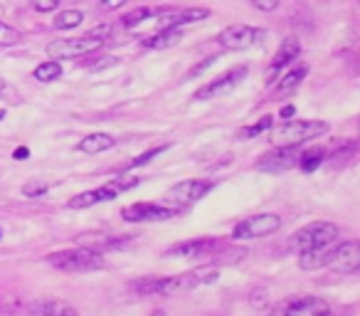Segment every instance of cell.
I'll return each mask as SVG.
<instances>
[{
  "label": "cell",
  "mask_w": 360,
  "mask_h": 316,
  "mask_svg": "<svg viewBox=\"0 0 360 316\" xmlns=\"http://www.w3.org/2000/svg\"><path fill=\"white\" fill-rule=\"evenodd\" d=\"M338 235H340V230L333 222H326V220L309 222V225L296 230L294 235L289 237L286 247H289V252H294V255L311 252V250H326V247L338 240Z\"/></svg>",
  "instance_id": "obj_1"
},
{
  "label": "cell",
  "mask_w": 360,
  "mask_h": 316,
  "mask_svg": "<svg viewBox=\"0 0 360 316\" xmlns=\"http://www.w3.org/2000/svg\"><path fill=\"white\" fill-rule=\"evenodd\" d=\"M330 126L326 121L316 119H291L286 124H281L279 129H269V141L274 146H301L306 141L321 139L323 134H328Z\"/></svg>",
  "instance_id": "obj_2"
},
{
  "label": "cell",
  "mask_w": 360,
  "mask_h": 316,
  "mask_svg": "<svg viewBox=\"0 0 360 316\" xmlns=\"http://www.w3.org/2000/svg\"><path fill=\"white\" fill-rule=\"evenodd\" d=\"M45 260L47 265L60 272H96L106 267L104 255L96 250H89V247H72V250L52 252Z\"/></svg>",
  "instance_id": "obj_3"
},
{
  "label": "cell",
  "mask_w": 360,
  "mask_h": 316,
  "mask_svg": "<svg viewBox=\"0 0 360 316\" xmlns=\"http://www.w3.org/2000/svg\"><path fill=\"white\" fill-rule=\"evenodd\" d=\"M330 306L321 296L311 294H294L276 301L269 309V316H328Z\"/></svg>",
  "instance_id": "obj_4"
},
{
  "label": "cell",
  "mask_w": 360,
  "mask_h": 316,
  "mask_svg": "<svg viewBox=\"0 0 360 316\" xmlns=\"http://www.w3.org/2000/svg\"><path fill=\"white\" fill-rule=\"evenodd\" d=\"M281 227V217L276 213H259V215L245 217L242 222H237L235 230H232V237L237 242L242 240H259V237H266L271 232H276Z\"/></svg>",
  "instance_id": "obj_5"
},
{
  "label": "cell",
  "mask_w": 360,
  "mask_h": 316,
  "mask_svg": "<svg viewBox=\"0 0 360 316\" xmlns=\"http://www.w3.org/2000/svg\"><path fill=\"white\" fill-rule=\"evenodd\" d=\"M104 45V40L99 37H91V35H84V37H72V40H55L47 45V55L50 60H72V57H84L89 52H96L99 47Z\"/></svg>",
  "instance_id": "obj_6"
},
{
  "label": "cell",
  "mask_w": 360,
  "mask_h": 316,
  "mask_svg": "<svg viewBox=\"0 0 360 316\" xmlns=\"http://www.w3.org/2000/svg\"><path fill=\"white\" fill-rule=\"evenodd\" d=\"M266 32L259 30V27L252 25H230L217 35V42H220L222 50H250V47H257L262 40H264Z\"/></svg>",
  "instance_id": "obj_7"
},
{
  "label": "cell",
  "mask_w": 360,
  "mask_h": 316,
  "mask_svg": "<svg viewBox=\"0 0 360 316\" xmlns=\"http://www.w3.org/2000/svg\"><path fill=\"white\" fill-rule=\"evenodd\" d=\"M180 213L178 206H163V203H131L121 210L126 222H160L170 220Z\"/></svg>",
  "instance_id": "obj_8"
},
{
  "label": "cell",
  "mask_w": 360,
  "mask_h": 316,
  "mask_svg": "<svg viewBox=\"0 0 360 316\" xmlns=\"http://www.w3.org/2000/svg\"><path fill=\"white\" fill-rule=\"evenodd\" d=\"M301 146H274L269 153H264L257 161V171H264V173H284L289 168L299 166V158H301Z\"/></svg>",
  "instance_id": "obj_9"
},
{
  "label": "cell",
  "mask_w": 360,
  "mask_h": 316,
  "mask_svg": "<svg viewBox=\"0 0 360 316\" xmlns=\"http://www.w3.org/2000/svg\"><path fill=\"white\" fill-rule=\"evenodd\" d=\"M247 77V65L242 67H232V70H227L222 77H217V80L207 82L205 87H200V89L193 94V99L195 101H210V99H220V96L230 94L232 89H235L237 84H240L242 80Z\"/></svg>",
  "instance_id": "obj_10"
},
{
  "label": "cell",
  "mask_w": 360,
  "mask_h": 316,
  "mask_svg": "<svg viewBox=\"0 0 360 316\" xmlns=\"http://www.w3.org/2000/svg\"><path fill=\"white\" fill-rule=\"evenodd\" d=\"M222 247V240L217 237H198V240L178 242V245L168 247L165 257H183V260H198V257H210Z\"/></svg>",
  "instance_id": "obj_11"
},
{
  "label": "cell",
  "mask_w": 360,
  "mask_h": 316,
  "mask_svg": "<svg viewBox=\"0 0 360 316\" xmlns=\"http://www.w3.org/2000/svg\"><path fill=\"white\" fill-rule=\"evenodd\" d=\"M326 265L333 272H338V274H353L360 267V245L355 240L340 242V247L328 252V262Z\"/></svg>",
  "instance_id": "obj_12"
},
{
  "label": "cell",
  "mask_w": 360,
  "mask_h": 316,
  "mask_svg": "<svg viewBox=\"0 0 360 316\" xmlns=\"http://www.w3.org/2000/svg\"><path fill=\"white\" fill-rule=\"evenodd\" d=\"M210 191H212L210 181H183V183H175V186L165 193V198H168L170 203H175L178 208H183V206H193V203H198Z\"/></svg>",
  "instance_id": "obj_13"
},
{
  "label": "cell",
  "mask_w": 360,
  "mask_h": 316,
  "mask_svg": "<svg viewBox=\"0 0 360 316\" xmlns=\"http://www.w3.org/2000/svg\"><path fill=\"white\" fill-rule=\"evenodd\" d=\"M210 15L207 8H188V11L170 13L160 11V30H180L183 25H193V23H200Z\"/></svg>",
  "instance_id": "obj_14"
},
{
  "label": "cell",
  "mask_w": 360,
  "mask_h": 316,
  "mask_svg": "<svg viewBox=\"0 0 360 316\" xmlns=\"http://www.w3.org/2000/svg\"><path fill=\"white\" fill-rule=\"evenodd\" d=\"M299 57H301V42L296 40V37L281 40V47L276 50L274 60H271V67H269V82H274V75L281 70V67L291 65V62L299 60Z\"/></svg>",
  "instance_id": "obj_15"
},
{
  "label": "cell",
  "mask_w": 360,
  "mask_h": 316,
  "mask_svg": "<svg viewBox=\"0 0 360 316\" xmlns=\"http://www.w3.org/2000/svg\"><path fill=\"white\" fill-rule=\"evenodd\" d=\"M114 198H116L114 188L106 183V186L96 188V191H86V193L75 196L70 203H67V208H72V210H84V208H91V206H96V203H104V201H114Z\"/></svg>",
  "instance_id": "obj_16"
},
{
  "label": "cell",
  "mask_w": 360,
  "mask_h": 316,
  "mask_svg": "<svg viewBox=\"0 0 360 316\" xmlns=\"http://www.w3.org/2000/svg\"><path fill=\"white\" fill-rule=\"evenodd\" d=\"M306 75H309V65H296L294 70H289L284 77H281L279 82H276L274 94L276 96H289V94H294V91L301 87V82L306 80Z\"/></svg>",
  "instance_id": "obj_17"
},
{
  "label": "cell",
  "mask_w": 360,
  "mask_h": 316,
  "mask_svg": "<svg viewBox=\"0 0 360 316\" xmlns=\"http://www.w3.org/2000/svg\"><path fill=\"white\" fill-rule=\"evenodd\" d=\"M355 151H358V144H355L353 139L350 141H343V144L338 146V148L333 151L330 156H326V166L330 168V171H340V168H345L350 163V158H355Z\"/></svg>",
  "instance_id": "obj_18"
},
{
  "label": "cell",
  "mask_w": 360,
  "mask_h": 316,
  "mask_svg": "<svg viewBox=\"0 0 360 316\" xmlns=\"http://www.w3.org/2000/svg\"><path fill=\"white\" fill-rule=\"evenodd\" d=\"M116 146V139L109 134H89L77 144V151L82 153H104V151L114 148Z\"/></svg>",
  "instance_id": "obj_19"
},
{
  "label": "cell",
  "mask_w": 360,
  "mask_h": 316,
  "mask_svg": "<svg viewBox=\"0 0 360 316\" xmlns=\"http://www.w3.org/2000/svg\"><path fill=\"white\" fill-rule=\"evenodd\" d=\"M183 40V30H160L155 35L141 40V45L148 47V50H168V47L178 45Z\"/></svg>",
  "instance_id": "obj_20"
},
{
  "label": "cell",
  "mask_w": 360,
  "mask_h": 316,
  "mask_svg": "<svg viewBox=\"0 0 360 316\" xmlns=\"http://www.w3.org/2000/svg\"><path fill=\"white\" fill-rule=\"evenodd\" d=\"M326 148H309V151H301V158H299V168L306 173L316 171L319 166H323L326 161Z\"/></svg>",
  "instance_id": "obj_21"
},
{
  "label": "cell",
  "mask_w": 360,
  "mask_h": 316,
  "mask_svg": "<svg viewBox=\"0 0 360 316\" xmlns=\"http://www.w3.org/2000/svg\"><path fill=\"white\" fill-rule=\"evenodd\" d=\"M32 75H35V80L42 82V84H45V82H57L62 77V65L57 60H47V62H42V65H37Z\"/></svg>",
  "instance_id": "obj_22"
},
{
  "label": "cell",
  "mask_w": 360,
  "mask_h": 316,
  "mask_svg": "<svg viewBox=\"0 0 360 316\" xmlns=\"http://www.w3.org/2000/svg\"><path fill=\"white\" fill-rule=\"evenodd\" d=\"M271 126H274V119H271V116H262V119H259V121H255L252 126H245V129L237 131V139H240V141L257 139V136L266 134V131H269Z\"/></svg>",
  "instance_id": "obj_23"
},
{
  "label": "cell",
  "mask_w": 360,
  "mask_h": 316,
  "mask_svg": "<svg viewBox=\"0 0 360 316\" xmlns=\"http://www.w3.org/2000/svg\"><path fill=\"white\" fill-rule=\"evenodd\" d=\"M245 255H247L245 247L240 250V247H225V245H222L215 255H210V262H212V265H232V262L245 260Z\"/></svg>",
  "instance_id": "obj_24"
},
{
  "label": "cell",
  "mask_w": 360,
  "mask_h": 316,
  "mask_svg": "<svg viewBox=\"0 0 360 316\" xmlns=\"http://www.w3.org/2000/svg\"><path fill=\"white\" fill-rule=\"evenodd\" d=\"M326 262H328V250H311L299 255L301 270H321V267H326Z\"/></svg>",
  "instance_id": "obj_25"
},
{
  "label": "cell",
  "mask_w": 360,
  "mask_h": 316,
  "mask_svg": "<svg viewBox=\"0 0 360 316\" xmlns=\"http://www.w3.org/2000/svg\"><path fill=\"white\" fill-rule=\"evenodd\" d=\"M62 309H65V304H62V301H55V299H40V301H32L30 304L32 316H60Z\"/></svg>",
  "instance_id": "obj_26"
},
{
  "label": "cell",
  "mask_w": 360,
  "mask_h": 316,
  "mask_svg": "<svg viewBox=\"0 0 360 316\" xmlns=\"http://www.w3.org/2000/svg\"><path fill=\"white\" fill-rule=\"evenodd\" d=\"M82 20H84V13L70 8V11L60 13V15L55 18V27H57V30H72V27L82 25Z\"/></svg>",
  "instance_id": "obj_27"
},
{
  "label": "cell",
  "mask_w": 360,
  "mask_h": 316,
  "mask_svg": "<svg viewBox=\"0 0 360 316\" xmlns=\"http://www.w3.org/2000/svg\"><path fill=\"white\" fill-rule=\"evenodd\" d=\"M153 8H136V11L126 13L124 18H121V27H126V30H131V27H136L139 23L148 20L150 15H153Z\"/></svg>",
  "instance_id": "obj_28"
},
{
  "label": "cell",
  "mask_w": 360,
  "mask_h": 316,
  "mask_svg": "<svg viewBox=\"0 0 360 316\" xmlns=\"http://www.w3.org/2000/svg\"><path fill=\"white\" fill-rule=\"evenodd\" d=\"M22 40L20 30H15L13 25H6V23L0 20V47H13Z\"/></svg>",
  "instance_id": "obj_29"
},
{
  "label": "cell",
  "mask_w": 360,
  "mask_h": 316,
  "mask_svg": "<svg viewBox=\"0 0 360 316\" xmlns=\"http://www.w3.org/2000/svg\"><path fill=\"white\" fill-rule=\"evenodd\" d=\"M47 191H50V186H47L45 181H27L25 186H22L25 198H40V196H45Z\"/></svg>",
  "instance_id": "obj_30"
},
{
  "label": "cell",
  "mask_w": 360,
  "mask_h": 316,
  "mask_svg": "<svg viewBox=\"0 0 360 316\" xmlns=\"http://www.w3.org/2000/svg\"><path fill=\"white\" fill-rule=\"evenodd\" d=\"M165 151V146H158V148H150V151H146V153H141V156H136L134 161L129 163V168H139V166H146L148 161H153L155 156L158 153H163Z\"/></svg>",
  "instance_id": "obj_31"
},
{
  "label": "cell",
  "mask_w": 360,
  "mask_h": 316,
  "mask_svg": "<svg viewBox=\"0 0 360 316\" xmlns=\"http://www.w3.org/2000/svg\"><path fill=\"white\" fill-rule=\"evenodd\" d=\"M30 6L35 8L37 13H52L60 6V0H30Z\"/></svg>",
  "instance_id": "obj_32"
},
{
  "label": "cell",
  "mask_w": 360,
  "mask_h": 316,
  "mask_svg": "<svg viewBox=\"0 0 360 316\" xmlns=\"http://www.w3.org/2000/svg\"><path fill=\"white\" fill-rule=\"evenodd\" d=\"M0 96H11V99H8L11 104H20V94H18L6 80H0Z\"/></svg>",
  "instance_id": "obj_33"
},
{
  "label": "cell",
  "mask_w": 360,
  "mask_h": 316,
  "mask_svg": "<svg viewBox=\"0 0 360 316\" xmlns=\"http://www.w3.org/2000/svg\"><path fill=\"white\" fill-rule=\"evenodd\" d=\"M215 62H217V57H207L205 62H198V65L193 67L191 72H188V77H198V75H202V72H205L210 65H215Z\"/></svg>",
  "instance_id": "obj_34"
},
{
  "label": "cell",
  "mask_w": 360,
  "mask_h": 316,
  "mask_svg": "<svg viewBox=\"0 0 360 316\" xmlns=\"http://www.w3.org/2000/svg\"><path fill=\"white\" fill-rule=\"evenodd\" d=\"M252 3H255V8H259L264 13L276 11V6H279V0H252Z\"/></svg>",
  "instance_id": "obj_35"
},
{
  "label": "cell",
  "mask_w": 360,
  "mask_h": 316,
  "mask_svg": "<svg viewBox=\"0 0 360 316\" xmlns=\"http://www.w3.org/2000/svg\"><path fill=\"white\" fill-rule=\"evenodd\" d=\"M126 0H99V8L101 11H119V8H124Z\"/></svg>",
  "instance_id": "obj_36"
},
{
  "label": "cell",
  "mask_w": 360,
  "mask_h": 316,
  "mask_svg": "<svg viewBox=\"0 0 360 316\" xmlns=\"http://www.w3.org/2000/svg\"><path fill=\"white\" fill-rule=\"evenodd\" d=\"M27 156H30V151H27L25 146H20V148H15V153H13V158H15V161H25Z\"/></svg>",
  "instance_id": "obj_37"
},
{
  "label": "cell",
  "mask_w": 360,
  "mask_h": 316,
  "mask_svg": "<svg viewBox=\"0 0 360 316\" xmlns=\"http://www.w3.org/2000/svg\"><path fill=\"white\" fill-rule=\"evenodd\" d=\"M296 114V109H294V106H284V109H281V119H291V116H294Z\"/></svg>",
  "instance_id": "obj_38"
},
{
  "label": "cell",
  "mask_w": 360,
  "mask_h": 316,
  "mask_svg": "<svg viewBox=\"0 0 360 316\" xmlns=\"http://www.w3.org/2000/svg\"><path fill=\"white\" fill-rule=\"evenodd\" d=\"M60 316H77V311L72 309V306H67V304H65V309L60 311Z\"/></svg>",
  "instance_id": "obj_39"
},
{
  "label": "cell",
  "mask_w": 360,
  "mask_h": 316,
  "mask_svg": "<svg viewBox=\"0 0 360 316\" xmlns=\"http://www.w3.org/2000/svg\"><path fill=\"white\" fill-rule=\"evenodd\" d=\"M153 316H165V311H160V309H158V311H153Z\"/></svg>",
  "instance_id": "obj_40"
},
{
  "label": "cell",
  "mask_w": 360,
  "mask_h": 316,
  "mask_svg": "<svg viewBox=\"0 0 360 316\" xmlns=\"http://www.w3.org/2000/svg\"><path fill=\"white\" fill-rule=\"evenodd\" d=\"M3 116H6V109H0V119H3Z\"/></svg>",
  "instance_id": "obj_41"
}]
</instances>
